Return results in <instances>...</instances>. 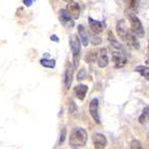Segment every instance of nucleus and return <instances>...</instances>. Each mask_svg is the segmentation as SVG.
I'll use <instances>...</instances> for the list:
<instances>
[{
	"label": "nucleus",
	"mask_w": 149,
	"mask_h": 149,
	"mask_svg": "<svg viewBox=\"0 0 149 149\" xmlns=\"http://www.w3.org/2000/svg\"><path fill=\"white\" fill-rule=\"evenodd\" d=\"M74 94L75 96L78 98L79 100H84L85 99L86 95L88 93V86L86 85H78L74 88Z\"/></svg>",
	"instance_id": "12"
},
{
	"label": "nucleus",
	"mask_w": 149,
	"mask_h": 149,
	"mask_svg": "<svg viewBox=\"0 0 149 149\" xmlns=\"http://www.w3.org/2000/svg\"><path fill=\"white\" fill-rule=\"evenodd\" d=\"M96 60L100 68H105L109 65V55H107V50L105 48H102L98 51Z\"/></svg>",
	"instance_id": "8"
},
{
	"label": "nucleus",
	"mask_w": 149,
	"mask_h": 149,
	"mask_svg": "<svg viewBox=\"0 0 149 149\" xmlns=\"http://www.w3.org/2000/svg\"><path fill=\"white\" fill-rule=\"evenodd\" d=\"M66 2H71V1H73V0H65Z\"/></svg>",
	"instance_id": "26"
},
{
	"label": "nucleus",
	"mask_w": 149,
	"mask_h": 149,
	"mask_svg": "<svg viewBox=\"0 0 149 149\" xmlns=\"http://www.w3.org/2000/svg\"><path fill=\"white\" fill-rule=\"evenodd\" d=\"M124 41L125 43H127L128 46L132 47L134 49H139L140 48V43H139V40H138L137 36L134 35V32L132 30L127 29L126 33H125V37H124Z\"/></svg>",
	"instance_id": "5"
},
{
	"label": "nucleus",
	"mask_w": 149,
	"mask_h": 149,
	"mask_svg": "<svg viewBox=\"0 0 149 149\" xmlns=\"http://www.w3.org/2000/svg\"><path fill=\"white\" fill-rule=\"evenodd\" d=\"M65 138H66V129H64L62 132V138H60V142H58V144H62L63 142H64Z\"/></svg>",
	"instance_id": "23"
},
{
	"label": "nucleus",
	"mask_w": 149,
	"mask_h": 149,
	"mask_svg": "<svg viewBox=\"0 0 149 149\" xmlns=\"http://www.w3.org/2000/svg\"><path fill=\"white\" fill-rule=\"evenodd\" d=\"M116 28H117V33L120 37V39L124 40L125 33H126V31H127V27H126V23H125V21L124 20L118 21L117 27Z\"/></svg>",
	"instance_id": "15"
},
{
	"label": "nucleus",
	"mask_w": 149,
	"mask_h": 149,
	"mask_svg": "<svg viewBox=\"0 0 149 149\" xmlns=\"http://www.w3.org/2000/svg\"><path fill=\"white\" fill-rule=\"evenodd\" d=\"M130 148L132 149H144V147L142 146V144L140 143L138 140H134L130 144Z\"/></svg>",
	"instance_id": "21"
},
{
	"label": "nucleus",
	"mask_w": 149,
	"mask_h": 149,
	"mask_svg": "<svg viewBox=\"0 0 149 149\" xmlns=\"http://www.w3.org/2000/svg\"><path fill=\"white\" fill-rule=\"evenodd\" d=\"M139 122L141 124H147L149 123V107H145L142 112L141 116L139 117Z\"/></svg>",
	"instance_id": "16"
},
{
	"label": "nucleus",
	"mask_w": 149,
	"mask_h": 149,
	"mask_svg": "<svg viewBox=\"0 0 149 149\" xmlns=\"http://www.w3.org/2000/svg\"><path fill=\"white\" fill-rule=\"evenodd\" d=\"M97 58V53L93 52V51H89L87 54V56H86V61H87L88 63H93L95 62Z\"/></svg>",
	"instance_id": "19"
},
{
	"label": "nucleus",
	"mask_w": 149,
	"mask_h": 149,
	"mask_svg": "<svg viewBox=\"0 0 149 149\" xmlns=\"http://www.w3.org/2000/svg\"><path fill=\"white\" fill-rule=\"evenodd\" d=\"M93 144L95 149H104L107 145V140L104 134L96 132L93 134Z\"/></svg>",
	"instance_id": "7"
},
{
	"label": "nucleus",
	"mask_w": 149,
	"mask_h": 149,
	"mask_svg": "<svg viewBox=\"0 0 149 149\" xmlns=\"http://www.w3.org/2000/svg\"><path fill=\"white\" fill-rule=\"evenodd\" d=\"M23 2H24L25 5H27V6H30L32 3V0H23Z\"/></svg>",
	"instance_id": "24"
},
{
	"label": "nucleus",
	"mask_w": 149,
	"mask_h": 149,
	"mask_svg": "<svg viewBox=\"0 0 149 149\" xmlns=\"http://www.w3.org/2000/svg\"><path fill=\"white\" fill-rule=\"evenodd\" d=\"M148 52H149V43H148Z\"/></svg>",
	"instance_id": "27"
},
{
	"label": "nucleus",
	"mask_w": 149,
	"mask_h": 149,
	"mask_svg": "<svg viewBox=\"0 0 149 149\" xmlns=\"http://www.w3.org/2000/svg\"><path fill=\"white\" fill-rule=\"evenodd\" d=\"M134 70H136L137 72H139L142 76L145 77L149 81V68L148 67H146V66H138V67H136Z\"/></svg>",
	"instance_id": "17"
},
{
	"label": "nucleus",
	"mask_w": 149,
	"mask_h": 149,
	"mask_svg": "<svg viewBox=\"0 0 149 149\" xmlns=\"http://www.w3.org/2000/svg\"><path fill=\"white\" fill-rule=\"evenodd\" d=\"M127 17H128L129 23H130L132 31L134 32L136 36H138L139 38L144 37V35H145L144 27H143V25H142L139 18L134 15V14H132V13H128V14H127Z\"/></svg>",
	"instance_id": "3"
},
{
	"label": "nucleus",
	"mask_w": 149,
	"mask_h": 149,
	"mask_svg": "<svg viewBox=\"0 0 149 149\" xmlns=\"http://www.w3.org/2000/svg\"><path fill=\"white\" fill-rule=\"evenodd\" d=\"M41 65L42 66H44V67L46 68H54L55 67V61L54 60H45V58H43V60H41Z\"/></svg>",
	"instance_id": "18"
},
{
	"label": "nucleus",
	"mask_w": 149,
	"mask_h": 149,
	"mask_svg": "<svg viewBox=\"0 0 149 149\" xmlns=\"http://www.w3.org/2000/svg\"><path fill=\"white\" fill-rule=\"evenodd\" d=\"M77 28H78L79 40L81 41L82 45H84V46H88V45H89V36H88V32L86 31L85 27H84L82 25H78Z\"/></svg>",
	"instance_id": "14"
},
{
	"label": "nucleus",
	"mask_w": 149,
	"mask_h": 149,
	"mask_svg": "<svg viewBox=\"0 0 149 149\" xmlns=\"http://www.w3.org/2000/svg\"><path fill=\"white\" fill-rule=\"evenodd\" d=\"M70 47H71V51H72V57H73V67L77 68L78 64H79V58H80V40L78 37L75 35H72L70 38Z\"/></svg>",
	"instance_id": "2"
},
{
	"label": "nucleus",
	"mask_w": 149,
	"mask_h": 149,
	"mask_svg": "<svg viewBox=\"0 0 149 149\" xmlns=\"http://www.w3.org/2000/svg\"><path fill=\"white\" fill-rule=\"evenodd\" d=\"M67 10L68 14H69L73 19H78V17H79V15H80V6L77 2H72V1L69 2V4L67 5V10Z\"/></svg>",
	"instance_id": "10"
},
{
	"label": "nucleus",
	"mask_w": 149,
	"mask_h": 149,
	"mask_svg": "<svg viewBox=\"0 0 149 149\" xmlns=\"http://www.w3.org/2000/svg\"><path fill=\"white\" fill-rule=\"evenodd\" d=\"M89 112L91 117L93 118V120L96 122L97 124H100L101 121H100L99 112H98V99L97 98H94V99H92V101L90 102Z\"/></svg>",
	"instance_id": "6"
},
{
	"label": "nucleus",
	"mask_w": 149,
	"mask_h": 149,
	"mask_svg": "<svg viewBox=\"0 0 149 149\" xmlns=\"http://www.w3.org/2000/svg\"><path fill=\"white\" fill-rule=\"evenodd\" d=\"M86 76H87V72H86V69H80L79 70V72L77 73V79L78 80H82V79H85Z\"/></svg>",
	"instance_id": "22"
},
{
	"label": "nucleus",
	"mask_w": 149,
	"mask_h": 149,
	"mask_svg": "<svg viewBox=\"0 0 149 149\" xmlns=\"http://www.w3.org/2000/svg\"><path fill=\"white\" fill-rule=\"evenodd\" d=\"M89 24H90L91 29L94 32H96V33H100V32H102L103 29H104V25L102 24L101 22H99V21L94 20V19L91 17L89 18Z\"/></svg>",
	"instance_id": "13"
},
{
	"label": "nucleus",
	"mask_w": 149,
	"mask_h": 149,
	"mask_svg": "<svg viewBox=\"0 0 149 149\" xmlns=\"http://www.w3.org/2000/svg\"><path fill=\"white\" fill-rule=\"evenodd\" d=\"M73 79V67L71 65H69L67 68H66V71H65V77H64V84L65 88L66 89H70L71 87V84H72Z\"/></svg>",
	"instance_id": "11"
},
{
	"label": "nucleus",
	"mask_w": 149,
	"mask_h": 149,
	"mask_svg": "<svg viewBox=\"0 0 149 149\" xmlns=\"http://www.w3.org/2000/svg\"><path fill=\"white\" fill-rule=\"evenodd\" d=\"M140 4V0H129V8L132 10H136Z\"/></svg>",
	"instance_id": "20"
},
{
	"label": "nucleus",
	"mask_w": 149,
	"mask_h": 149,
	"mask_svg": "<svg viewBox=\"0 0 149 149\" xmlns=\"http://www.w3.org/2000/svg\"><path fill=\"white\" fill-rule=\"evenodd\" d=\"M88 134L86 129L81 127H75L70 134L69 144L73 149H79L87 144Z\"/></svg>",
	"instance_id": "1"
},
{
	"label": "nucleus",
	"mask_w": 149,
	"mask_h": 149,
	"mask_svg": "<svg viewBox=\"0 0 149 149\" xmlns=\"http://www.w3.org/2000/svg\"><path fill=\"white\" fill-rule=\"evenodd\" d=\"M60 21L67 28H72L74 26V21H73L72 17L68 14L66 10H61L60 12Z\"/></svg>",
	"instance_id": "9"
},
{
	"label": "nucleus",
	"mask_w": 149,
	"mask_h": 149,
	"mask_svg": "<svg viewBox=\"0 0 149 149\" xmlns=\"http://www.w3.org/2000/svg\"><path fill=\"white\" fill-rule=\"evenodd\" d=\"M112 61L113 64H114V67L116 69H120V68H123L125 65L127 64V58L124 55L123 51H120V50H114L112 52Z\"/></svg>",
	"instance_id": "4"
},
{
	"label": "nucleus",
	"mask_w": 149,
	"mask_h": 149,
	"mask_svg": "<svg viewBox=\"0 0 149 149\" xmlns=\"http://www.w3.org/2000/svg\"><path fill=\"white\" fill-rule=\"evenodd\" d=\"M50 39H51V40H53V41H55V42H57V41H58V39H57L55 36H51V38H50Z\"/></svg>",
	"instance_id": "25"
}]
</instances>
